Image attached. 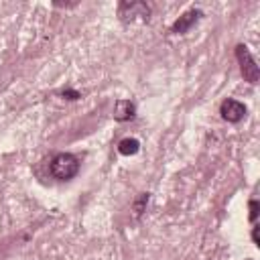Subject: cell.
I'll return each instance as SVG.
<instances>
[{
	"label": "cell",
	"mask_w": 260,
	"mask_h": 260,
	"mask_svg": "<svg viewBox=\"0 0 260 260\" xmlns=\"http://www.w3.org/2000/svg\"><path fill=\"white\" fill-rule=\"evenodd\" d=\"M148 6L142 4V2H124L120 6V16L128 18V16H144L148 20Z\"/></svg>",
	"instance_id": "5"
},
{
	"label": "cell",
	"mask_w": 260,
	"mask_h": 260,
	"mask_svg": "<svg viewBox=\"0 0 260 260\" xmlns=\"http://www.w3.org/2000/svg\"><path fill=\"white\" fill-rule=\"evenodd\" d=\"M146 201H148V193H140V197H138V201L134 203V211H136V215H140V213H142V209H144V205H146Z\"/></svg>",
	"instance_id": "8"
},
{
	"label": "cell",
	"mask_w": 260,
	"mask_h": 260,
	"mask_svg": "<svg viewBox=\"0 0 260 260\" xmlns=\"http://www.w3.org/2000/svg\"><path fill=\"white\" fill-rule=\"evenodd\" d=\"M61 95H63L65 100H79V98H81V93H79V91H75V89H63V91H61Z\"/></svg>",
	"instance_id": "9"
},
{
	"label": "cell",
	"mask_w": 260,
	"mask_h": 260,
	"mask_svg": "<svg viewBox=\"0 0 260 260\" xmlns=\"http://www.w3.org/2000/svg\"><path fill=\"white\" fill-rule=\"evenodd\" d=\"M199 16H201V10H189V12L181 14V16L173 22L171 32H175V35H183V32H187V30L191 28V24H195V22L199 20Z\"/></svg>",
	"instance_id": "4"
},
{
	"label": "cell",
	"mask_w": 260,
	"mask_h": 260,
	"mask_svg": "<svg viewBox=\"0 0 260 260\" xmlns=\"http://www.w3.org/2000/svg\"><path fill=\"white\" fill-rule=\"evenodd\" d=\"M252 240H254V244L258 246V225H254V230H252Z\"/></svg>",
	"instance_id": "11"
},
{
	"label": "cell",
	"mask_w": 260,
	"mask_h": 260,
	"mask_svg": "<svg viewBox=\"0 0 260 260\" xmlns=\"http://www.w3.org/2000/svg\"><path fill=\"white\" fill-rule=\"evenodd\" d=\"M79 171V160L75 154L71 152H59L53 160H51V175L59 181H69L77 175Z\"/></svg>",
	"instance_id": "1"
},
{
	"label": "cell",
	"mask_w": 260,
	"mask_h": 260,
	"mask_svg": "<svg viewBox=\"0 0 260 260\" xmlns=\"http://www.w3.org/2000/svg\"><path fill=\"white\" fill-rule=\"evenodd\" d=\"M219 114H221V118L223 120H228V122H240L244 116H246V106L244 104H240L238 100H225V102H221V108H219Z\"/></svg>",
	"instance_id": "3"
},
{
	"label": "cell",
	"mask_w": 260,
	"mask_h": 260,
	"mask_svg": "<svg viewBox=\"0 0 260 260\" xmlns=\"http://www.w3.org/2000/svg\"><path fill=\"white\" fill-rule=\"evenodd\" d=\"M138 148H140V142H138L136 138H124V140H120V144H118V152L124 154V156L136 154Z\"/></svg>",
	"instance_id": "7"
},
{
	"label": "cell",
	"mask_w": 260,
	"mask_h": 260,
	"mask_svg": "<svg viewBox=\"0 0 260 260\" xmlns=\"http://www.w3.org/2000/svg\"><path fill=\"white\" fill-rule=\"evenodd\" d=\"M236 57H238V63H240V71L244 75V79L248 83H258L260 79V69L252 57V53L248 51L246 45H238L236 47Z\"/></svg>",
	"instance_id": "2"
},
{
	"label": "cell",
	"mask_w": 260,
	"mask_h": 260,
	"mask_svg": "<svg viewBox=\"0 0 260 260\" xmlns=\"http://www.w3.org/2000/svg\"><path fill=\"white\" fill-rule=\"evenodd\" d=\"M258 201H250V221H256L258 217Z\"/></svg>",
	"instance_id": "10"
},
{
	"label": "cell",
	"mask_w": 260,
	"mask_h": 260,
	"mask_svg": "<svg viewBox=\"0 0 260 260\" xmlns=\"http://www.w3.org/2000/svg\"><path fill=\"white\" fill-rule=\"evenodd\" d=\"M134 112H136V108L130 100H118L116 106H114V120L126 122L130 118H134Z\"/></svg>",
	"instance_id": "6"
}]
</instances>
